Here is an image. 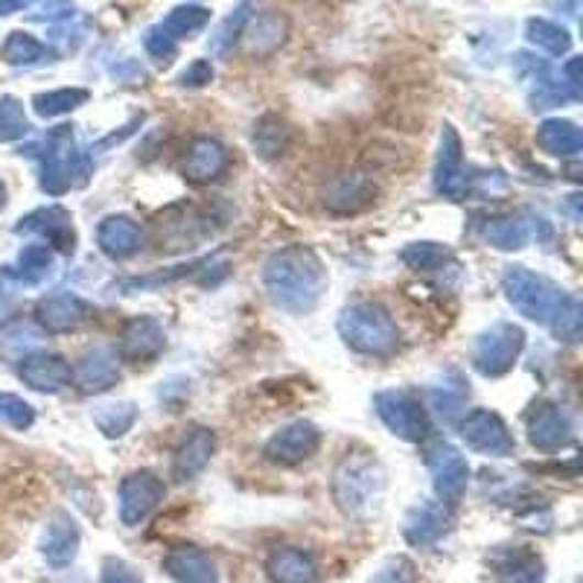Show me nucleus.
I'll list each match as a JSON object with an SVG mask.
<instances>
[{
    "label": "nucleus",
    "mask_w": 583,
    "mask_h": 583,
    "mask_svg": "<svg viewBox=\"0 0 583 583\" xmlns=\"http://www.w3.org/2000/svg\"><path fill=\"white\" fill-rule=\"evenodd\" d=\"M374 583H415V569H411L408 560H392V563L374 578Z\"/></svg>",
    "instance_id": "37998d69"
},
{
    "label": "nucleus",
    "mask_w": 583,
    "mask_h": 583,
    "mask_svg": "<svg viewBox=\"0 0 583 583\" xmlns=\"http://www.w3.org/2000/svg\"><path fill=\"white\" fill-rule=\"evenodd\" d=\"M9 277H15L21 284H42L53 275V249L47 245H26L18 257V266L7 272Z\"/></svg>",
    "instance_id": "c756f323"
},
{
    "label": "nucleus",
    "mask_w": 583,
    "mask_h": 583,
    "mask_svg": "<svg viewBox=\"0 0 583 583\" xmlns=\"http://www.w3.org/2000/svg\"><path fill=\"white\" fill-rule=\"evenodd\" d=\"M228 169V150L213 138H196L190 150L184 155L182 173L193 184L217 182L219 175Z\"/></svg>",
    "instance_id": "a211bd4d"
},
{
    "label": "nucleus",
    "mask_w": 583,
    "mask_h": 583,
    "mask_svg": "<svg viewBox=\"0 0 583 583\" xmlns=\"http://www.w3.org/2000/svg\"><path fill=\"white\" fill-rule=\"evenodd\" d=\"M18 376H21L24 385H30L33 392L42 394H56L74 383L70 365H67L62 356H56V353H47V350H38V353H30V356L21 359Z\"/></svg>",
    "instance_id": "ddd939ff"
},
{
    "label": "nucleus",
    "mask_w": 583,
    "mask_h": 583,
    "mask_svg": "<svg viewBox=\"0 0 583 583\" xmlns=\"http://www.w3.org/2000/svg\"><path fill=\"white\" fill-rule=\"evenodd\" d=\"M164 499V482L155 473H132L120 484V517L125 525H138L158 508Z\"/></svg>",
    "instance_id": "9d476101"
},
{
    "label": "nucleus",
    "mask_w": 583,
    "mask_h": 583,
    "mask_svg": "<svg viewBox=\"0 0 583 583\" xmlns=\"http://www.w3.org/2000/svg\"><path fill=\"white\" fill-rule=\"evenodd\" d=\"M138 420V408L134 403H111V406H100L94 411V424L106 438H123Z\"/></svg>",
    "instance_id": "f704fd0d"
},
{
    "label": "nucleus",
    "mask_w": 583,
    "mask_h": 583,
    "mask_svg": "<svg viewBox=\"0 0 583 583\" xmlns=\"http://www.w3.org/2000/svg\"><path fill=\"white\" fill-rule=\"evenodd\" d=\"M213 79V67H210L208 58H196L193 65H187L182 76H178V82L184 88H201V85H208Z\"/></svg>",
    "instance_id": "79ce46f5"
},
{
    "label": "nucleus",
    "mask_w": 583,
    "mask_h": 583,
    "mask_svg": "<svg viewBox=\"0 0 583 583\" xmlns=\"http://www.w3.org/2000/svg\"><path fill=\"white\" fill-rule=\"evenodd\" d=\"M106 583H141V581H138V575H134L129 566L109 560V563H106Z\"/></svg>",
    "instance_id": "c03bdc74"
},
{
    "label": "nucleus",
    "mask_w": 583,
    "mask_h": 583,
    "mask_svg": "<svg viewBox=\"0 0 583 583\" xmlns=\"http://www.w3.org/2000/svg\"><path fill=\"white\" fill-rule=\"evenodd\" d=\"M502 289H505V298H508L525 318L540 321V324H551V318L558 316L560 307L569 300L566 292L558 289L551 280H546L542 275H534V272H528V268L522 266H514L505 272Z\"/></svg>",
    "instance_id": "20e7f679"
},
{
    "label": "nucleus",
    "mask_w": 583,
    "mask_h": 583,
    "mask_svg": "<svg viewBox=\"0 0 583 583\" xmlns=\"http://www.w3.org/2000/svg\"><path fill=\"white\" fill-rule=\"evenodd\" d=\"M435 190L452 201H461L466 196L464 150L452 125H447L441 134V150H438V164H435Z\"/></svg>",
    "instance_id": "9b49d317"
},
{
    "label": "nucleus",
    "mask_w": 583,
    "mask_h": 583,
    "mask_svg": "<svg viewBox=\"0 0 583 583\" xmlns=\"http://www.w3.org/2000/svg\"><path fill=\"white\" fill-rule=\"evenodd\" d=\"M91 94L85 88H58V91L47 94H35L33 97V109L38 117H62L70 114L74 109L85 106Z\"/></svg>",
    "instance_id": "2f4dec72"
},
{
    "label": "nucleus",
    "mask_w": 583,
    "mask_h": 583,
    "mask_svg": "<svg viewBox=\"0 0 583 583\" xmlns=\"http://www.w3.org/2000/svg\"><path fill=\"white\" fill-rule=\"evenodd\" d=\"M251 0H242L240 7L233 9L231 15L222 21V24L217 26V33L210 35V44L208 51L213 53V56H228V53L233 51V44L240 42L242 30H245V24H249L251 18Z\"/></svg>",
    "instance_id": "7c9ffc66"
},
{
    "label": "nucleus",
    "mask_w": 583,
    "mask_h": 583,
    "mask_svg": "<svg viewBox=\"0 0 583 583\" xmlns=\"http://www.w3.org/2000/svg\"><path fill=\"white\" fill-rule=\"evenodd\" d=\"M0 304H3V295H0Z\"/></svg>",
    "instance_id": "de8ad7c7"
},
{
    "label": "nucleus",
    "mask_w": 583,
    "mask_h": 583,
    "mask_svg": "<svg viewBox=\"0 0 583 583\" xmlns=\"http://www.w3.org/2000/svg\"><path fill=\"white\" fill-rule=\"evenodd\" d=\"M482 237L491 242V245H496V249L517 251L528 242L531 231H528V222H522L519 217H496L484 222Z\"/></svg>",
    "instance_id": "cd10ccee"
},
{
    "label": "nucleus",
    "mask_w": 583,
    "mask_h": 583,
    "mask_svg": "<svg viewBox=\"0 0 583 583\" xmlns=\"http://www.w3.org/2000/svg\"><path fill=\"white\" fill-rule=\"evenodd\" d=\"M249 30H242L251 56H272L286 42V18L280 12H263L254 21L249 18Z\"/></svg>",
    "instance_id": "4be33fe9"
},
{
    "label": "nucleus",
    "mask_w": 583,
    "mask_h": 583,
    "mask_svg": "<svg viewBox=\"0 0 583 583\" xmlns=\"http://www.w3.org/2000/svg\"><path fill=\"white\" fill-rule=\"evenodd\" d=\"M376 415L383 417V424L392 429L403 441H426L429 438V415H426L424 403L415 392H380L374 397Z\"/></svg>",
    "instance_id": "39448f33"
},
{
    "label": "nucleus",
    "mask_w": 583,
    "mask_h": 583,
    "mask_svg": "<svg viewBox=\"0 0 583 583\" xmlns=\"http://www.w3.org/2000/svg\"><path fill=\"white\" fill-rule=\"evenodd\" d=\"M459 432L466 447L482 452V455L505 459L514 452V438H510L508 426L496 411H487V408H473L470 415L461 417Z\"/></svg>",
    "instance_id": "0eeeda50"
},
{
    "label": "nucleus",
    "mask_w": 583,
    "mask_h": 583,
    "mask_svg": "<svg viewBox=\"0 0 583 583\" xmlns=\"http://www.w3.org/2000/svg\"><path fill=\"white\" fill-rule=\"evenodd\" d=\"M47 56H51L47 44H42L38 38L26 33H9L7 44H3V58L15 67L38 65V62H44Z\"/></svg>",
    "instance_id": "c9c22d12"
},
{
    "label": "nucleus",
    "mask_w": 583,
    "mask_h": 583,
    "mask_svg": "<svg viewBox=\"0 0 583 583\" xmlns=\"http://www.w3.org/2000/svg\"><path fill=\"white\" fill-rule=\"evenodd\" d=\"M537 143L542 152H549L554 158H572L583 150V134L569 120H546L537 129Z\"/></svg>",
    "instance_id": "5701e85b"
},
{
    "label": "nucleus",
    "mask_w": 583,
    "mask_h": 583,
    "mask_svg": "<svg viewBox=\"0 0 583 583\" xmlns=\"http://www.w3.org/2000/svg\"><path fill=\"white\" fill-rule=\"evenodd\" d=\"M91 318V307L85 304L79 295L70 292H56L38 300L35 307V321L47 330V333H70L79 324Z\"/></svg>",
    "instance_id": "4468645a"
},
{
    "label": "nucleus",
    "mask_w": 583,
    "mask_h": 583,
    "mask_svg": "<svg viewBox=\"0 0 583 583\" xmlns=\"http://www.w3.org/2000/svg\"><path fill=\"white\" fill-rule=\"evenodd\" d=\"M33 0H0V18L3 15H15L21 9H26Z\"/></svg>",
    "instance_id": "a18cd8bd"
},
{
    "label": "nucleus",
    "mask_w": 583,
    "mask_h": 583,
    "mask_svg": "<svg viewBox=\"0 0 583 583\" xmlns=\"http://www.w3.org/2000/svg\"><path fill=\"white\" fill-rule=\"evenodd\" d=\"M292 146V129L275 114H266L254 125V152L263 161H277Z\"/></svg>",
    "instance_id": "393cba45"
},
{
    "label": "nucleus",
    "mask_w": 583,
    "mask_h": 583,
    "mask_svg": "<svg viewBox=\"0 0 583 583\" xmlns=\"http://www.w3.org/2000/svg\"><path fill=\"white\" fill-rule=\"evenodd\" d=\"M581 304L569 295V300L560 307L558 316L551 318V330H554V336L563 339V342H578V339H581Z\"/></svg>",
    "instance_id": "58836bf2"
},
{
    "label": "nucleus",
    "mask_w": 583,
    "mask_h": 583,
    "mask_svg": "<svg viewBox=\"0 0 583 583\" xmlns=\"http://www.w3.org/2000/svg\"><path fill=\"white\" fill-rule=\"evenodd\" d=\"M268 575L277 583H312L316 581V563L304 551L284 549L268 560Z\"/></svg>",
    "instance_id": "a878e982"
},
{
    "label": "nucleus",
    "mask_w": 583,
    "mask_h": 583,
    "mask_svg": "<svg viewBox=\"0 0 583 583\" xmlns=\"http://www.w3.org/2000/svg\"><path fill=\"white\" fill-rule=\"evenodd\" d=\"M97 242L100 249L114 260H125L138 254L143 245V231L138 222L129 217H109L102 219V226L97 228Z\"/></svg>",
    "instance_id": "412c9836"
},
{
    "label": "nucleus",
    "mask_w": 583,
    "mask_h": 583,
    "mask_svg": "<svg viewBox=\"0 0 583 583\" xmlns=\"http://www.w3.org/2000/svg\"><path fill=\"white\" fill-rule=\"evenodd\" d=\"M443 528H447L443 510L435 508V505H420V508L411 510L406 534L411 542H432L438 534H443Z\"/></svg>",
    "instance_id": "e433bc0d"
},
{
    "label": "nucleus",
    "mask_w": 583,
    "mask_h": 583,
    "mask_svg": "<svg viewBox=\"0 0 583 583\" xmlns=\"http://www.w3.org/2000/svg\"><path fill=\"white\" fill-rule=\"evenodd\" d=\"M3 205H7V187L0 184V210H3Z\"/></svg>",
    "instance_id": "49530a36"
},
{
    "label": "nucleus",
    "mask_w": 583,
    "mask_h": 583,
    "mask_svg": "<svg viewBox=\"0 0 583 583\" xmlns=\"http://www.w3.org/2000/svg\"><path fill=\"white\" fill-rule=\"evenodd\" d=\"M400 260L415 272H438L452 260V251L441 242H411L408 249H403Z\"/></svg>",
    "instance_id": "72a5a7b5"
},
{
    "label": "nucleus",
    "mask_w": 583,
    "mask_h": 583,
    "mask_svg": "<svg viewBox=\"0 0 583 583\" xmlns=\"http://www.w3.org/2000/svg\"><path fill=\"white\" fill-rule=\"evenodd\" d=\"M321 447V432L307 420H295V424L277 429L266 443V459L275 464H300V461L312 459Z\"/></svg>",
    "instance_id": "1a4fd4ad"
},
{
    "label": "nucleus",
    "mask_w": 583,
    "mask_h": 583,
    "mask_svg": "<svg viewBox=\"0 0 583 583\" xmlns=\"http://www.w3.org/2000/svg\"><path fill=\"white\" fill-rule=\"evenodd\" d=\"M385 487V475L371 455L348 452L333 473V496L344 514H365L376 505Z\"/></svg>",
    "instance_id": "7ed1b4c3"
},
{
    "label": "nucleus",
    "mask_w": 583,
    "mask_h": 583,
    "mask_svg": "<svg viewBox=\"0 0 583 583\" xmlns=\"http://www.w3.org/2000/svg\"><path fill=\"white\" fill-rule=\"evenodd\" d=\"M76 546H79V531H76L74 519L67 514H56L53 522L47 525V537H44V554L51 563H67L74 560Z\"/></svg>",
    "instance_id": "bb28decb"
},
{
    "label": "nucleus",
    "mask_w": 583,
    "mask_h": 583,
    "mask_svg": "<svg viewBox=\"0 0 583 583\" xmlns=\"http://www.w3.org/2000/svg\"><path fill=\"white\" fill-rule=\"evenodd\" d=\"M208 24H210V12L205 7H175L173 12L164 18L161 30L167 35H173L175 42H178V38H193V35L201 33Z\"/></svg>",
    "instance_id": "473e14b6"
},
{
    "label": "nucleus",
    "mask_w": 583,
    "mask_h": 583,
    "mask_svg": "<svg viewBox=\"0 0 583 583\" xmlns=\"http://www.w3.org/2000/svg\"><path fill=\"white\" fill-rule=\"evenodd\" d=\"M376 196L374 182L362 173L339 175L324 193V205L336 213H356V210L367 208Z\"/></svg>",
    "instance_id": "aec40b11"
},
{
    "label": "nucleus",
    "mask_w": 583,
    "mask_h": 583,
    "mask_svg": "<svg viewBox=\"0 0 583 583\" xmlns=\"http://www.w3.org/2000/svg\"><path fill=\"white\" fill-rule=\"evenodd\" d=\"M164 348H167L164 327H161L155 318L141 316L132 318V321L123 327V333H120V353H117V356L141 365V362L158 359L161 353H164Z\"/></svg>",
    "instance_id": "f8f14e48"
},
{
    "label": "nucleus",
    "mask_w": 583,
    "mask_h": 583,
    "mask_svg": "<svg viewBox=\"0 0 583 583\" xmlns=\"http://www.w3.org/2000/svg\"><path fill=\"white\" fill-rule=\"evenodd\" d=\"M18 233H38L44 240H51V245L62 254H70L76 249V233L74 226H70V213L58 205H51V208H42L24 217L18 222L15 228Z\"/></svg>",
    "instance_id": "dca6fc26"
},
{
    "label": "nucleus",
    "mask_w": 583,
    "mask_h": 583,
    "mask_svg": "<svg viewBox=\"0 0 583 583\" xmlns=\"http://www.w3.org/2000/svg\"><path fill=\"white\" fill-rule=\"evenodd\" d=\"M525 38L540 47V51L551 53V56H563L572 47V35H569L566 26L554 24V21H546V18H531L525 24Z\"/></svg>",
    "instance_id": "c85d7f7f"
},
{
    "label": "nucleus",
    "mask_w": 583,
    "mask_h": 583,
    "mask_svg": "<svg viewBox=\"0 0 583 583\" xmlns=\"http://www.w3.org/2000/svg\"><path fill=\"white\" fill-rule=\"evenodd\" d=\"M525 348V333L514 324H496L479 336L473 348V367L482 376H502L517 365Z\"/></svg>",
    "instance_id": "423d86ee"
},
{
    "label": "nucleus",
    "mask_w": 583,
    "mask_h": 583,
    "mask_svg": "<svg viewBox=\"0 0 583 583\" xmlns=\"http://www.w3.org/2000/svg\"><path fill=\"white\" fill-rule=\"evenodd\" d=\"M143 47L150 53L158 65H173V58L178 56V42H175L173 35H167L161 26H152L146 38H143Z\"/></svg>",
    "instance_id": "a19ab883"
},
{
    "label": "nucleus",
    "mask_w": 583,
    "mask_h": 583,
    "mask_svg": "<svg viewBox=\"0 0 583 583\" xmlns=\"http://www.w3.org/2000/svg\"><path fill=\"white\" fill-rule=\"evenodd\" d=\"M339 336L348 348L367 353V356H385L400 342L394 318L380 304H371V300H359V304L344 309L342 318H339Z\"/></svg>",
    "instance_id": "f03ea898"
},
{
    "label": "nucleus",
    "mask_w": 583,
    "mask_h": 583,
    "mask_svg": "<svg viewBox=\"0 0 583 583\" xmlns=\"http://www.w3.org/2000/svg\"><path fill=\"white\" fill-rule=\"evenodd\" d=\"M528 438L537 450H560L572 441V417L558 403H542L528 417Z\"/></svg>",
    "instance_id": "2eb2a0df"
},
{
    "label": "nucleus",
    "mask_w": 583,
    "mask_h": 583,
    "mask_svg": "<svg viewBox=\"0 0 583 583\" xmlns=\"http://www.w3.org/2000/svg\"><path fill=\"white\" fill-rule=\"evenodd\" d=\"M217 450V435L210 429H193L175 450L173 479L175 482H190L210 464V455Z\"/></svg>",
    "instance_id": "6ab92c4d"
},
{
    "label": "nucleus",
    "mask_w": 583,
    "mask_h": 583,
    "mask_svg": "<svg viewBox=\"0 0 583 583\" xmlns=\"http://www.w3.org/2000/svg\"><path fill=\"white\" fill-rule=\"evenodd\" d=\"M167 569L182 583H217L213 560L199 549H175L167 558Z\"/></svg>",
    "instance_id": "b1692460"
},
{
    "label": "nucleus",
    "mask_w": 583,
    "mask_h": 583,
    "mask_svg": "<svg viewBox=\"0 0 583 583\" xmlns=\"http://www.w3.org/2000/svg\"><path fill=\"white\" fill-rule=\"evenodd\" d=\"M30 132L24 106L15 97H0V143H12Z\"/></svg>",
    "instance_id": "4c0bfd02"
},
{
    "label": "nucleus",
    "mask_w": 583,
    "mask_h": 583,
    "mask_svg": "<svg viewBox=\"0 0 583 583\" xmlns=\"http://www.w3.org/2000/svg\"><path fill=\"white\" fill-rule=\"evenodd\" d=\"M426 464L432 470L435 491H438L443 505L455 508L464 496L466 482H470V464H466L464 455L447 441H435L426 450Z\"/></svg>",
    "instance_id": "6e6552de"
},
{
    "label": "nucleus",
    "mask_w": 583,
    "mask_h": 583,
    "mask_svg": "<svg viewBox=\"0 0 583 583\" xmlns=\"http://www.w3.org/2000/svg\"><path fill=\"white\" fill-rule=\"evenodd\" d=\"M120 380V356L111 348H94L76 365L74 383L82 394H102Z\"/></svg>",
    "instance_id": "f3484780"
},
{
    "label": "nucleus",
    "mask_w": 583,
    "mask_h": 583,
    "mask_svg": "<svg viewBox=\"0 0 583 583\" xmlns=\"http://www.w3.org/2000/svg\"><path fill=\"white\" fill-rule=\"evenodd\" d=\"M35 420V411L30 403H24L15 394H0V424L12 426V429H30Z\"/></svg>",
    "instance_id": "ea45409f"
},
{
    "label": "nucleus",
    "mask_w": 583,
    "mask_h": 583,
    "mask_svg": "<svg viewBox=\"0 0 583 583\" xmlns=\"http://www.w3.org/2000/svg\"><path fill=\"white\" fill-rule=\"evenodd\" d=\"M263 284L277 307L295 316H307L321 304L327 292L324 263L316 251L295 245L272 254L263 268Z\"/></svg>",
    "instance_id": "f257e3e1"
}]
</instances>
